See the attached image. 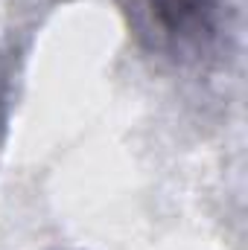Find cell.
<instances>
[{"label":"cell","instance_id":"obj_1","mask_svg":"<svg viewBox=\"0 0 248 250\" xmlns=\"http://www.w3.org/2000/svg\"><path fill=\"white\" fill-rule=\"evenodd\" d=\"M228 0H134L137 35L173 62L210 59L228 32Z\"/></svg>","mask_w":248,"mask_h":250}]
</instances>
